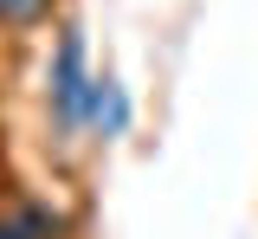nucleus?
<instances>
[{"label":"nucleus","instance_id":"f257e3e1","mask_svg":"<svg viewBox=\"0 0 258 239\" xmlns=\"http://www.w3.org/2000/svg\"><path fill=\"white\" fill-rule=\"evenodd\" d=\"M84 97H91V71H84V33L64 26L58 52H52V84H45V103H52V123L64 136L84 130Z\"/></svg>","mask_w":258,"mask_h":239},{"label":"nucleus","instance_id":"f03ea898","mask_svg":"<svg viewBox=\"0 0 258 239\" xmlns=\"http://www.w3.org/2000/svg\"><path fill=\"white\" fill-rule=\"evenodd\" d=\"M0 239H64V213L39 194H0Z\"/></svg>","mask_w":258,"mask_h":239},{"label":"nucleus","instance_id":"7ed1b4c3","mask_svg":"<svg viewBox=\"0 0 258 239\" xmlns=\"http://www.w3.org/2000/svg\"><path fill=\"white\" fill-rule=\"evenodd\" d=\"M84 123H91L103 142L129 130V97H123V84H116L110 71H97V78H91V97H84Z\"/></svg>","mask_w":258,"mask_h":239},{"label":"nucleus","instance_id":"20e7f679","mask_svg":"<svg viewBox=\"0 0 258 239\" xmlns=\"http://www.w3.org/2000/svg\"><path fill=\"white\" fill-rule=\"evenodd\" d=\"M58 0H0V33H26L39 20H52Z\"/></svg>","mask_w":258,"mask_h":239},{"label":"nucleus","instance_id":"39448f33","mask_svg":"<svg viewBox=\"0 0 258 239\" xmlns=\"http://www.w3.org/2000/svg\"><path fill=\"white\" fill-rule=\"evenodd\" d=\"M0 194H7V149H0Z\"/></svg>","mask_w":258,"mask_h":239}]
</instances>
